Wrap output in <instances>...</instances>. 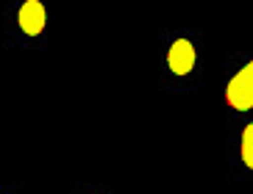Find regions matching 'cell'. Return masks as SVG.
<instances>
[{
    "instance_id": "6da1fadb",
    "label": "cell",
    "mask_w": 253,
    "mask_h": 194,
    "mask_svg": "<svg viewBox=\"0 0 253 194\" xmlns=\"http://www.w3.org/2000/svg\"><path fill=\"white\" fill-rule=\"evenodd\" d=\"M225 100H228V105L231 108H237V111H248V108H253V61H248L245 67L228 81Z\"/></svg>"
},
{
    "instance_id": "7a4b0ae2",
    "label": "cell",
    "mask_w": 253,
    "mask_h": 194,
    "mask_svg": "<svg viewBox=\"0 0 253 194\" xmlns=\"http://www.w3.org/2000/svg\"><path fill=\"white\" fill-rule=\"evenodd\" d=\"M167 64L175 75H186L195 67V47L189 39H175L170 47V56H167Z\"/></svg>"
},
{
    "instance_id": "3957f363",
    "label": "cell",
    "mask_w": 253,
    "mask_h": 194,
    "mask_svg": "<svg viewBox=\"0 0 253 194\" xmlns=\"http://www.w3.org/2000/svg\"><path fill=\"white\" fill-rule=\"evenodd\" d=\"M20 28L28 33V36H37L45 28V6L39 0H25L23 8H20Z\"/></svg>"
},
{
    "instance_id": "277c9868",
    "label": "cell",
    "mask_w": 253,
    "mask_h": 194,
    "mask_svg": "<svg viewBox=\"0 0 253 194\" xmlns=\"http://www.w3.org/2000/svg\"><path fill=\"white\" fill-rule=\"evenodd\" d=\"M242 161H245V166L253 169V125H248L245 133H242Z\"/></svg>"
}]
</instances>
